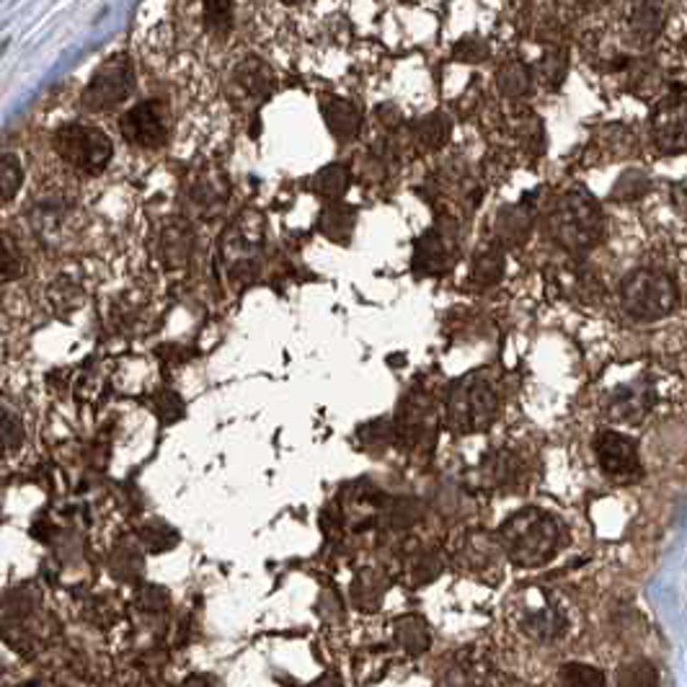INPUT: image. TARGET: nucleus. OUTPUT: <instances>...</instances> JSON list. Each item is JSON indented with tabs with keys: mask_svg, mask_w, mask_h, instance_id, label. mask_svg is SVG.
Returning <instances> with one entry per match:
<instances>
[{
	"mask_svg": "<svg viewBox=\"0 0 687 687\" xmlns=\"http://www.w3.org/2000/svg\"><path fill=\"white\" fill-rule=\"evenodd\" d=\"M496 546L515 567H540L559 551L561 525L551 511L538 507L520 509L501 522L496 532Z\"/></svg>",
	"mask_w": 687,
	"mask_h": 687,
	"instance_id": "f257e3e1",
	"label": "nucleus"
},
{
	"mask_svg": "<svg viewBox=\"0 0 687 687\" xmlns=\"http://www.w3.org/2000/svg\"><path fill=\"white\" fill-rule=\"evenodd\" d=\"M546 231L556 246L582 258L605 239V215L590 194L567 192L556 197L548 208Z\"/></svg>",
	"mask_w": 687,
	"mask_h": 687,
	"instance_id": "f03ea898",
	"label": "nucleus"
},
{
	"mask_svg": "<svg viewBox=\"0 0 687 687\" xmlns=\"http://www.w3.org/2000/svg\"><path fill=\"white\" fill-rule=\"evenodd\" d=\"M499 416V393L480 376L468 372L447 388L445 426L455 434H480Z\"/></svg>",
	"mask_w": 687,
	"mask_h": 687,
	"instance_id": "7ed1b4c3",
	"label": "nucleus"
},
{
	"mask_svg": "<svg viewBox=\"0 0 687 687\" xmlns=\"http://www.w3.org/2000/svg\"><path fill=\"white\" fill-rule=\"evenodd\" d=\"M677 285L667 272L638 266L621 279V305L641 324L667 318L677 308Z\"/></svg>",
	"mask_w": 687,
	"mask_h": 687,
	"instance_id": "20e7f679",
	"label": "nucleus"
},
{
	"mask_svg": "<svg viewBox=\"0 0 687 687\" xmlns=\"http://www.w3.org/2000/svg\"><path fill=\"white\" fill-rule=\"evenodd\" d=\"M55 150L67 166L86 173V177L102 173L114 156V145L104 129L81 125V121H71V125L57 129Z\"/></svg>",
	"mask_w": 687,
	"mask_h": 687,
	"instance_id": "39448f33",
	"label": "nucleus"
},
{
	"mask_svg": "<svg viewBox=\"0 0 687 687\" xmlns=\"http://www.w3.org/2000/svg\"><path fill=\"white\" fill-rule=\"evenodd\" d=\"M393 432L395 440H401L403 447L432 450L440 432V411L432 395L424 391H411L401 403Z\"/></svg>",
	"mask_w": 687,
	"mask_h": 687,
	"instance_id": "423d86ee",
	"label": "nucleus"
},
{
	"mask_svg": "<svg viewBox=\"0 0 687 687\" xmlns=\"http://www.w3.org/2000/svg\"><path fill=\"white\" fill-rule=\"evenodd\" d=\"M135 88V71L127 55H114L94 73L83 91V106L88 112H109L119 106Z\"/></svg>",
	"mask_w": 687,
	"mask_h": 687,
	"instance_id": "0eeeda50",
	"label": "nucleus"
},
{
	"mask_svg": "<svg viewBox=\"0 0 687 687\" xmlns=\"http://www.w3.org/2000/svg\"><path fill=\"white\" fill-rule=\"evenodd\" d=\"M600 471L615 484H636L644 476L636 440L615 430H600L592 440Z\"/></svg>",
	"mask_w": 687,
	"mask_h": 687,
	"instance_id": "6e6552de",
	"label": "nucleus"
},
{
	"mask_svg": "<svg viewBox=\"0 0 687 687\" xmlns=\"http://www.w3.org/2000/svg\"><path fill=\"white\" fill-rule=\"evenodd\" d=\"M457 254H461L457 225L453 220H447V223L432 225L430 231L416 241L411 266H414V274H419V277H437V274L453 269Z\"/></svg>",
	"mask_w": 687,
	"mask_h": 687,
	"instance_id": "1a4fd4ad",
	"label": "nucleus"
},
{
	"mask_svg": "<svg viewBox=\"0 0 687 687\" xmlns=\"http://www.w3.org/2000/svg\"><path fill=\"white\" fill-rule=\"evenodd\" d=\"M652 140L664 156L687 152V96L672 94L654 106Z\"/></svg>",
	"mask_w": 687,
	"mask_h": 687,
	"instance_id": "9d476101",
	"label": "nucleus"
},
{
	"mask_svg": "<svg viewBox=\"0 0 687 687\" xmlns=\"http://www.w3.org/2000/svg\"><path fill=\"white\" fill-rule=\"evenodd\" d=\"M119 133L127 142L137 145V148H158V145H163L168 135L166 106L156 102V98L133 106V109L121 114Z\"/></svg>",
	"mask_w": 687,
	"mask_h": 687,
	"instance_id": "9b49d317",
	"label": "nucleus"
},
{
	"mask_svg": "<svg viewBox=\"0 0 687 687\" xmlns=\"http://www.w3.org/2000/svg\"><path fill=\"white\" fill-rule=\"evenodd\" d=\"M656 403L654 383L648 378H636L617 385L605 399V416L615 424H638L652 414Z\"/></svg>",
	"mask_w": 687,
	"mask_h": 687,
	"instance_id": "f8f14e48",
	"label": "nucleus"
},
{
	"mask_svg": "<svg viewBox=\"0 0 687 687\" xmlns=\"http://www.w3.org/2000/svg\"><path fill=\"white\" fill-rule=\"evenodd\" d=\"M522 631L538 641H551L563 633L561 610L548 600L546 592L530 590L522 600Z\"/></svg>",
	"mask_w": 687,
	"mask_h": 687,
	"instance_id": "ddd939ff",
	"label": "nucleus"
},
{
	"mask_svg": "<svg viewBox=\"0 0 687 687\" xmlns=\"http://www.w3.org/2000/svg\"><path fill=\"white\" fill-rule=\"evenodd\" d=\"M532 228H536V208L528 202L507 204L496 212L494 231L504 246H525L532 235Z\"/></svg>",
	"mask_w": 687,
	"mask_h": 687,
	"instance_id": "4468645a",
	"label": "nucleus"
},
{
	"mask_svg": "<svg viewBox=\"0 0 687 687\" xmlns=\"http://www.w3.org/2000/svg\"><path fill=\"white\" fill-rule=\"evenodd\" d=\"M320 112H324L326 127L336 140L349 142L360 135L362 129V112L357 109V104L349 102V98H339V96H328L320 104Z\"/></svg>",
	"mask_w": 687,
	"mask_h": 687,
	"instance_id": "2eb2a0df",
	"label": "nucleus"
},
{
	"mask_svg": "<svg viewBox=\"0 0 687 687\" xmlns=\"http://www.w3.org/2000/svg\"><path fill=\"white\" fill-rule=\"evenodd\" d=\"M504 279V249L499 243H486L484 249L476 251L471 262L468 282L476 289L496 287Z\"/></svg>",
	"mask_w": 687,
	"mask_h": 687,
	"instance_id": "dca6fc26",
	"label": "nucleus"
},
{
	"mask_svg": "<svg viewBox=\"0 0 687 687\" xmlns=\"http://www.w3.org/2000/svg\"><path fill=\"white\" fill-rule=\"evenodd\" d=\"M664 9L656 3H638L631 9V19H628V29L633 42L641 44V47H648L659 40L664 32Z\"/></svg>",
	"mask_w": 687,
	"mask_h": 687,
	"instance_id": "f3484780",
	"label": "nucleus"
},
{
	"mask_svg": "<svg viewBox=\"0 0 687 687\" xmlns=\"http://www.w3.org/2000/svg\"><path fill=\"white\" fill-rule=\"evenodd\" d=\"M478 471L488 486H509L522 476V461L509 450H494L480 461Z\"/></svg>",
	"mask_w": 687,
	"mask_h": 687,
	"instance_id": "a211bd4d",
	"label": "nucleus"
},
{
	"mask_svg": "<svg viewBox=\"0 0 687 687\" xmlns=\"http://www.w3.org/2000/svg\"><path fill=\"white\" fill-rule=\"evenodd\" d=\"M450 133H453V121H450L447 114H442V112L426 114V117L419 119L414 129H411L416 148L424 152H434V150L445 148L450 140Z\"/></svg>",
	"mask_w": 687,
	"mask_h": 687,
	"instance_id": "6ab92c4d",
	"label": "nucleus"
},
{
	"mask_svg": "<svg viewBox=\"0 0 687 687\" xmlns=\"http://www.w3.org/2000/svg\"><path fill=\"white\" fill-rule=\"evenodd\" d=\"M532 81H536V75H532L530 65H525L522 60H509V63H504L496 71V88L507 98L528 96L532 91Z\"/></svg>",
	"mask_w": 687,
	"mask_h": 687,
	"instance_id": "aec40b11",
	"label": "nucleus"
},
{
	"mask_svg": "<svg viewBox=\"0 0 687 687\" xmlns=\"http://www.w3.org/2000/svg\"><path fill=\"white\" fill-rule=\"evenodd\" d=\"M357 223V212L349 204H328L320 215V233L336 243H347L352 239Z\"/></svg>",
	"mask_w": 687,
	"mask_h": 687,
	"instance_id": "412c9836",
	"label": "nucleus"
},
{
	"mask_svg": "<svg viewBox=\"0 0 687 687\" xmlns=\"http://www.w3.org/2000/svg\"><path fill=\"white\" fill-rule=\"evenodd\" d=\"M272 75L262 63L249 60V63L239 65V71L233 73V88H241L249 98H264L269 94Z\"/></svg>",
	"mask_w": 687,
	"mask_h": 687,
	"instance_id": "4be33fe9",
	"label": "nucleus"
},
{
	"mask_svg": "<svg viewBox=\"0 0 687 687\" xmlns=\"http://www.w3.org/2000/svg\"><path fill=\"white\" fill-rule=\"evenodd\" d=\"M395 641L401 648H406L409 654H424L430 648V628L419 615H403L401 621H395Z\"/></svg>",
	"mask_w": 687,
	"mask_h": 687,
	"instance_id": "5701e85b",
	"label": "nucleus"
},
{
	"mask_svg": "<svg viewBox=\"0 0 687 687\" xmlns=\"http://www.w3.org/2000/svg\"><path fill=\"white\" fill-rule=\"evenodd\" d=\"M21 181H24V168H21L19 156L3 152L0 156V208L9 204L19 194Z\"/></svg>",
	"mask_w": 687,
	"mask_h": 687,
	"instance_id": "b1692460",
	"label": "nucleus"
},
{
	"mask_svg": "<svg viewBox=\"0 0 687 687\" xmlns=\"http://www.w3.org/2000/svg\"><path fill=\"white\" fill-rule=\"evenodd\" d=\"M349 189V168L341 163H331L320 168L316 177V192L326 200H339Z\"/></svg>",
	"mask_w": 687,
	"mask_h": 687,
	"instance_id": "393cba45",
	"label": "nucleus"
},
{
	"mask_svg": "<svg viewBox=\"0 0 687 687\" xmlns=\"http://www.w3.org/2000/svg\"><path fill=\"white\" fill-rule=\"evenodd\" d=\"M617 687H656L659 685V675L648 662H628L621 664L615 672Z\"/></svg>",
	"mask_w": 687,
	"mask_h": 687,
	"instance_id": "a878e982",
	"label": "nucleus"
},
{
	"mask_svg": "<svg viewBox=\"0 0 687 687\" xmlns=\"http://www.w3.org/2000/svg\"><path fill=\"white\" fill-rule=\"evenodd\" d=\"M561 687H607L605 675L600 669L590 667V664L571 662L559 672Z\"/></svg>",
	"mask_w": 687,
	"mask_h": 687,
	"instance_id": "bb28decb",
	"label": "nucleus"
},
{
	"mask_svg": "<svg viewBox=\"0 0 687 687\" xmlns=\"http://www.w3.org/2000/svg\"><path fill=\"white\" fill-rule=\"evenodd\" d=\"M648 192V177L641 171H625L613 189V200L636 202Z\"/></svg>",
	"mask_w": 687,
	"mask_h": 687,
	"instance_id": "cd10ccee",
	"label": "nucleus"
},
{
	"mask_svg": "<svg viewBox=\"0 0 687 687\" xmlns=\"http://www.w3.org/2000/svg\"><path fill=\"white\" fill-rule=\"evenodd\" d=\"M540 73H543V81L551 88H559L563 75H567V50L563 47H551L546 52V57L540 60Z\"/></svg>",
	"mask_w": 687,
	"mask_h": 687,
	"instance_id": "c85d7f7f",
	"label": "nucleus"
},
{
	"mask_svg": "<svg viewBox=\"0 0 687 687\" xmlns=\"http://www.w3.org/2000/svg\"><path fill=\"white\" fill-rule=\"evenodd\" d=\"M385 592V582L380 579L376 571H364V574L357 579L355 584V600L357 602H372V607L380 605Z\"/></svg>",
	"mask_w": 687,
	"mask_h": 687,
	"instance_id": "c756f323",
	"label": "nucleus"
},
{
	"mask_svg": "<svg viewBox=\"0 0 687 687\" xmlns=\"http://www.w3.org/2000/svg\"><path fill=\"white\" fill-rule=\"evenodd\" d=\"M208 29L215 34H228L233 27V6L231 3H208L204 6Z\"/></svg>",
	"mask_w": 687,
	"mask_h": 687,
	"instance_id": "7c9ffc66",
	"label": "nucleus"
},
{
	"mask_svg": "<svg viewBox=\"0 0 687 687\" xmlns=\"http://www.w3.org/2000/svg\"><path fill=\"white\" fill-rule=\"evenodd\" d=\"M24 440V426L11 411H0V447L3 450H17Z\"/></svg>",
	"mask_w": 687,
	"mask_h": 687,
	"instance_id": "2f4dec72",
	"label": "nucleus"
},
{
	"mask_svg": "<svg viewBox=\"0 0 687 687\" xmlns=\"http://www.w3.org/2000/svg\"><path fill=\"white\" fill-rule=\"evenodd\" d=\"M21 272H24V264H21L17 249L9 241H0V285L19 279Z\"/></svg>",
	"mask_w": 687,
	"mask_h": 687,
	"instance_id": "473e14b6",
	"label": "nucleus"
},
{
	"mask_svg": "<svg viewBox=\"0 0 687 687\" xmlns=\"http://www.w3.org/2000/svg\"><path fill=\"white\" fill-rule=\"evenodd\" d=\"M453 57L457 63H480V60L488 57V47L480 40H476V36H465V40L455 44Z\"/></svg>",
	"mask_w": 687,
	"mask_h": 687,
	"instance_id": "72a5a7b5",
	"label": "nucleus"
},
{
	"mask_svg": "<svg viewBox=\"0 0 687 687\" xmlns=\"http://www.w3.org/2000/svg\"><path fill=\"white\" fill-rule=\"evenodd\" d=\"M310 687H341V685H339V679H336L334 675H326V677H320L318 683H313Z\"/></svg>",
	"mask_w": 687,
	"mask_h": 687,
	"instance_id": "f704fd0d",
	"label": "nucleus"
}]
</instances>
